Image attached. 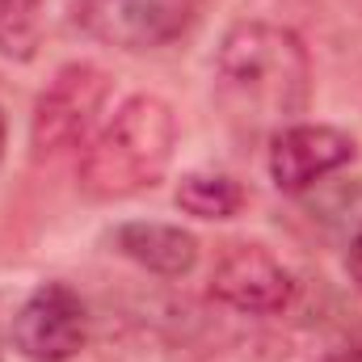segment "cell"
Segmentation results:
<instances>
[{
    "mask_svg": "<svg viewBox=\"0 0 362 362\" xmlns=\"http://www.w3.org/2000/svg\"><path fill=\"white\" fill-rule=\"evenodd\" d=\"M219 85L240 118L286 122L308 110L312 64L299 34L270 21H240L223 34Z\"/></svg>",
    "mask_w": 362,
    "mask_h": 362,
    "instance_id": "6da1fadb",
    "label": "cell"
},
{
    "mask_svg": "<svg viewBox=\"0 0 362 362\" xmlns=\"http://www.w3.org/2000/svg\"><path fill=\"white\" fill-rule=\"evenodd\" d=\"M177 144L173 110L160 97H127L93 135L81 160V185L93 198H131L165 177Z\"/></svg>",
    "mask_w": 362,
    "mask_h": 362,
    "instance_id": "7a4b0ae2",
    "label": "cell"
},
{
    "mask_svg": "<svg viewBox=\"0 0 362 362\" xmlns=\"http://www.w3.org/2000/svg\"><path fill=\"white\" fill-rule=\"evenodd\" d=\"M202 0H76V25L118 51H152L181 38Z\"/></svg>",
    "mask_w": 362,
    "mask_h": 362,
    "instance_id": "3957f363",
    "label": "cell"
},
{
    "mask_svg": "<svg viewBox=\"0 0 362 362\" xmlns=\"http://www.w3.org/2000/svg\"><path fill=\"white\" fill-rule=\"evenodd\" d=\"M110 97V76L93 64H68L34 105V152L59 156L93 131Z\"/></svg>",
    "mask_w": 362,
    "mask_h": 362,
    "instance_id": "277c9868",
    "label": "cell"
},
{
    "mask_svg": "<svg viewBox=\"0 0 362 362\" xmlns=\"http://www.w3.org/2000/svg\"><path fill=\"white\" fill-rule=\"evenodd\" d=\"M89 337V316L85 303L72 286L47 282L38 286L21 312L13 316V346L30 362H68L81 354Z\"/></svg>",
    "mask_w": 362,
    "mask_h": 362,
    "instance_id": "5b68a950",
    "label": "cell"
},
{
    "mask_svg": "<svg viewBox=\"0 0 362 362\" xmlns=\"http://www.w3.org/2000/svg\"><path fill=\"white\" fill-rule=\"evenodd\" d=\"M211 295L236 312L249 316H274L291 308L295 299V278L291 270L262 245H232L211 274Z\"/></svg>",
    "mask_w": 362,
    "mask_h": 362,
    "instance_id": "8992f818",
    "label": "cell"
},
{
    "mask_svg": "<svg viewBox=\"0 0 362 362\" xmlns=\"http://www.w3.org/2000/svg\"><path fill=\"white\" fill-rule=\"evenodd\" d=\"M354 160V139L337 127H282L270 144V177L282 194H303Z\"/></svg>",
    "mask_w": 362,
    "mask_h": 362,
    "instance_id": "52a82bcc",
    "label": "cell"
},
{
    "mask_svg": "<svg viewBox=\"0 0 362 362\" xmlns=\"http://www.w3.org/2000/svg\"><path fill=\"white\" fill-rule=\"evenodd\" d=\"M114 245L144 270L165 278H181L198 262V240L173 223H122L114 232Z\"/></svg>",
    "mask_w": 362,
    "mask_h": 362,
    "instance_id": "ba28073f",
    "label": "cell"
},
{
    "mask_svg": "<svg viewBox=\"0 0 362 362\" xmlns=\"http://www.w3.org/2000/svg\"><path fill=\"white\" fill-rule=\"evenodd\" d=\"M177 206L198 219H232L245 206V189L223 173H189L177 185Z\"/></svg>",
    "mask_w": 362,
    "mask_h": 362,
    "instance_id": "9c48e42d",
    "label": "cell"
},
{
    "mask_svg": "<svg viewBox=\"0 0 362 362\" xmlns=\"http://www.w3.org/2000/svg\"><path fill=\"white\" fill-rule=\"evenodd\" d=\"M42 42V0H0V55L34 59Z\"/></svg>",
    "mask_w": 362,
    "mask_h": 362,
    "instance_id": "30bf717a",
    "label": "cell"
},
{
    "mask_svg": "<svg viewBox=\"0 0 362 362\" xmlns=\"http://www.w3.org/2000/svg\"><path fill=\"white\" fill-rule=\"evenodd\" d=\"M350 278L362 286V232L354 236V245H350Z\"/></svg>",
    "mask_w": 362,
    "mask_h": 362,
    "instance_id": "8fae6325",
    "label": "cell"
},
{
    "mask_svg": "<svg viewBox=\"0 0 362 362\" xmlns=\"http://www.w3.org/2000/svg\"><path fill=\"white\" fill-rule=\"evenodd\" d=\"M325 362H362V341H354V346H341V350H333Z\"/></svg>",
    "mask_w": 362,
    "mask_h": 362,
    "instance_id": "7c38bea8",
    "label": "cell"
},
{
    "mask_svg": "<svg viewBox=\"0 0 362 362\" xmlns=\"http://www.w3.org/2000/svg\"><path fill=\"white\" fill-rule=\"evenodd\" d=\"M0 152H4V114H0Z\"/></svg>",
    "mask_w": 362,
    "mask_h": 362,
    "instance_id": "4fadbf2b",
    "label": "cell"
}]
</instances>
